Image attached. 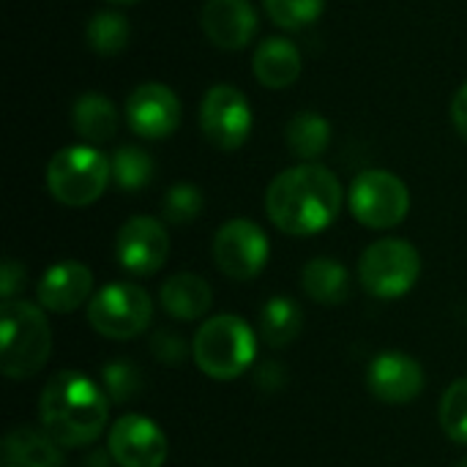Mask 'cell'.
I'll return each instance as SVG.
<instances>
[{
    "instance_id": "6da1fadb",
    "label": "cell",
    "mask_w": 467,
    "mask_h": 467,
    "mask_svg": "<svg viewBox=\"0 0 467 467\" xmlns=\"http://www.w3.org/2000/svg\"><path fill=\"white\" fill-rule=\"evenodd\" d=\"M339 178L315 161H304L279 172L265 192L268 219L287 235L306 238L334 224L342 211Z\"/></svg>"
},
{
    "instance_id": "7a4b0ae2",
    "label": "cell",
    "mask_w": 467,
    "mask_h": 467,
    "mask_svg": "<svg viewBox=\"0 0 467 467\" xmlns=\"http://www.w3.org/2000/svg\"><path fill=\"white\" fill-rule=\"evenodd\" d=\"M109 397L79 372H57L38 397L41 430L60 449H79L107 430Z\"/></svg>"
},
{
    "instance_id": "3957f363",
    "label": "cell",
    "mask_w": 467,
    "mask_h": 467,
    "mask_svg": "<svg viewBox=\"0 0 467 467\" xmlns=\"http://www.w3.org/2000/svg\"><path fill=\"white\" fill-rule=\"evenodd\" d=\"M0 369L11 380L33 378L52 353V331L30 301H5L0 309Z\"/></svg>"
},
{
    "instance_id": "277c9868",
    "label": "cell",
    "mask_w": 467,
    "mask_h": 467,
    "mask_svg": "<svg viewBox=\"0 0 467 467\" xmlns=\"http://www.w3.org/2000/svg\"><path fill=\"white\" fill-rule=\"evenodd\" d=\"M192 356L208 378L235 380L254 364L257 337L246 320L235 315H216L200 326L192 342Z\"/></svg>"
},
{
    "instance_id": "5b68a950",
    "label": "cell",
    "mask_w": 467,
    "mask_h": 467,
    "mask_svg": "<svg viewBox=\"0 0 467 467\" xmlns=\"http://www.w3.org/2000/svg\"><path fill=\"white\" fill-rule=\"evenodd\" d=\"M112 178V161L93 145H68L47 164L49 194L68 208L93 205Z\"/></svg>"
},
{
    "instance_id": "8992f818",
    "label": "cell",
    "mask_w": 467,
    "mask_h": 467,
    "mask_svg": "<svg viewBox=\"0 0 467 467\" xmlns=\"http://www.w3.org/2000/svg\"><path fill=\"white\" fill-rule=\"evenodd\" d=\"M421 276V254L402 238H380L364 249L358 260V279L367 293L383 301L402 298Z\"/></svg>"
},
{
    "instance_id": "52a82bcc",
    "label": "cell",
    "mask_w": 467,
    "mask_h": 467,
    "mask_svg": "<svg viewBox=\"0 0 467 467\" xmlns=\"http://www.w3.org/2000/svg\"><path fill=\"white\" fill-rule=\"evenodd\" d=\"M153 317L150 296L131 282L104 285L88 301V323L96 334L107 339H134L140 337Z\"/></svg>"
},
{
    "instance_id": "ba28073f",
    "label": "cell",
    "mask_w": 467,
    "mask_h": 467,
    "mask_svg": "<svg viewBox=\"0 0 467 467\" xmlns=\"http://www.w3.org/2000/svg\"><path fill=\"white\" fill-rule=\"evenodd\" d=\"M410 192L389 170H364L350 183V213L369 230H391L405 222Z\"/></svg>"
},
{
    "instance_id": "9c48e42d",
    "label": "cell",
    "mask_w": 467,
    "mask_h": 467,
    "mask_svg": "<svg viewBox=\"0 0 467 467\" xmlns=\"http://www.w3.org/2000/svg\"><path fill=\"white\" fill-rule=\"evenodd\" d=\"M200 129L216 150H238L252 134V107L246 96L227 82L213 85L200 104Z\"/></svg>"
},
{
    "instance_id": "30bf717a",
    "label": "cell",
    "mask_w": 467,
    "mask_h": 467,
    "mask_svg": "<svg viewBox=\"0 0 467 467\" xmlns=\"http://www.w3.org/2000/svg\"><path fill=\"white\" fill-rule=\"evenodd\" d=\"M268 235L252 219H230L213 235V263L235 282L254 279L268 263Z\"/></svg>"
},
{
    "instance_id": "8fae6325",
    "label": "cell",
    "mask_w": 467,
    "mask_h": 467,
    "mask_svg": "<svg viewBox=\"0 0 467 467\" xmlns=\"http://www.w3.org/2000/svg\"><path fill=\"white\" fill-rule=\"evenodd\" d=\"M115 257L131 276H153L170 257V233L153 216H131L118 230Z\"/></svg>"
},
{
    "instance_id": "7c38bea8",
    "label": "cell",
    "mask_w": 467,
    "mask_h": 467,
    "mask_svg": "<svg viewBox=\"0 0 467 467\" xmlns=\"http://www.w3.org/2000/svg\"><path fill=\"white\" fill-rule=\"evenodd\" d=\"M109 457L118 467H164L170 457L167 435L156 421L129 413L109 427Z\"/></svg>"
},
{
    "instance_id": "4fadbf2b",
    "label": "cell",
    "mask_w": 467,
    "mask_h": 467,
    "mask_svg": "<svg viewBox=\"0 0 467 467\" xmlns=\"http://www.w3.org/2000/svg\"><path fill=\"white\" fill-rule=\"evenodd\" d=\"M126 120L145 140H164L181 126V99L164 82H142L126 99Z\"/></svg>"
},
{
    "instance_id": "5bb4252c",
    "label": "cell",
    "mask_w": 467,
    "mask_h": 467,
    "mask_svg": "<svg viewBox=\"0 0 467 467\" xmlns=\"http://www.w3.org/2000/svg\"><path fill=\"white\" fill-rule=\"evenodd\" d=\"M369 391L386 405H408L424 391V367L400 350H386L367 367Z\"/></svg>"
},
{
    "instance_id": "9a60e30c",
    "label": "cell",
    "mask_w": 467,
    "mask_h": 467,
    "mask_svg": "<svg viewBox=\"0 0 467 467\" xmlns=\"http://www.w3.org/2000/svg\"><path fill=\"white\" fill-rule=\"evenodd\" d=\"M36 298L47 312L68 315L93 298V274L77 260H60L49 265L38 279Z\"/></svg>"
},
{
    "instance_id": "2e32d148",
    "label": "cell",
    "mask_w": 467,
    "mask_h": 467,
    "mask_svg": "<svg viewBox=\"0 0 467 467\" xmlns=\"http://www.w3.org/2000/svg\"><path fill=\"white\" fill-rule=\"evenodd\" d=\"M202 30L219 49H244L257 33V11L249 0H205Z\"/></svg>"
},
{
    "instance_id": "e0dca14e",
    "label": "cell",
    "mask_w": 467,
    "mask_h": 467,
    "mask_svg": "<svg viewBox=\"0 0 467 467\" xmlns=\"http://www.w3.org/2000/svg\"><path fill=\"white\" fill-rule=\"evenodd\" d=\"M0 467H66L60 446L33 427H16L3 441Z\"/></svg>"
},
{
    "instance_id": "ac0fdd59",
    "label": "cell",
    "mask_w": 467,
    "mask_h": 467,
    "mask_svg": "<svg viewBox=\"0 0 467 467\" xmlns=\"http://www.w3.org/2000/svg\"><path fill=\"white\" fill-rule=\"evenodd\" d=\"M159 298L170 317L189 323V320H200L208 315V309L213 304V290L202 276L183 271V274H172L161 285Z\"/></svg>"
},
{
    "instance_id": "d6986e66",
    "label": "cell",
    "mask_w": 467,
    "mask_h": 467,
    "mask_svg": "<svg viewBox=\"0 0 467 467\" xmlns=\"http://www.w3.org/2000/svg\"><path fill=\"white\" fill-rule=\"evenodd\" d=\"M301 66L304 60L298 47L279 36L265 38L254 52V77L271 90L290 88L301 77Z\"/></svg>"
},
{
    "instance_id": "ffe728a7",
    "label": "cell",
    "mask_w": 467,
    "mask_h": 467,
    "mask_svg": "<svg viewBox=\"0 0 467 467\" xmlns=\"http://www.w3.org/2000/svg\"><path fill=\"white\" fill-rule=\"evenodd\" d=\"M74 131L93 145H101L115 137L118 131V109L115 104L101 93H85L74 101L71 109Z\"/></svg>"
},
{
    "instance_id": "44dd1931",
    "label": "cell",
    "mask_w": 467,
    "mask_h": 467,
    "mask_svg": "<svg viewBox=\"0 0 467 467\" xmlns=\"http://www.w3.org/2000/svg\"><path fill=\"white\" fill-rule=\"evenodd\" d=\"M301 287L317 304H342L350 296V276L339 260L315 257L301 271Z\"/></svg>"
},
{
    "instance_id": "7402d4cb",
    "label": "cell",
    "mask_w": 467,
    "mask_h": 467,
    "mask_svg": "<svg viewBox=\"0 0 467 467\" xmlns=\"http://www.w3.org/2000/svg\"><path fill=\"white\" fill-rule=\"evenodd\" d=\"M304 328L301 306L293 298L276 296L260 312V337L268 348H287Z\"/></svg>"
},
{
    "instance_id": "603a6c76",
    "label": "cell",
    "mask_w": 467,
    "mask_h": 467,
    "mask_svg": "<svg viewBox=\"0 0 467 467\" xmlns=\"http://www.w3.org/2000/svg\"><path fill=\"white\" fill-rule=\"evenodd\" d=\"M287 148L296 159L312 161L326 153L331 142V123L317 112H298L285 131Z\"/></svg>"
},
{
    "instance_id": "cb8c5ba5",
    "label": "cell",
    "mask_w": 467,
    "mask_h": 467,
    "mask_svg": "<svg viewBox=\"0 0 467 467\" xmlns=\"http://www.w3.org/2000/svg\"><path fill=\"white\" fill-rule=\"evenodd\" d=\"M129 19L120 11H99L88 27H85V38L88 47L99 55H118L126 49L129 44Z\"/></svg>"
},
{
    "instance_id": "d4e9b609",
    "label": "cell",
    "mask_w": 467,
    "mask_h": 467,
    "mask_svg": "<svg viewBox=\"0 0 467 467\" xmlns=\"http://www.w3.org/2000/svg\"><path fill=\"white\" fill-rule=\"evenodd\" d=\"M112 161V178L115 183L123 189V192H140L150 183L153 178V159L137 148V145H123L115 150V156L109 159Z\"/></svg>"
},
{
    "instance_id": "484cf974",
    "label": "cell",
    "mask_w": 467,
    "mask_h": 467,
    "mask_svg": "<svg viewBox=\"0 0 467 467\" xmlns=\"http://www.w3.org/2000/svg\"><path fill=\"white\" fill-rule=\"evenodd\" d=\"M438 419H441V427L443 432L460 443L467 446V378L462 380H454L443 400H441V410H438Z\"/></svg>"
},
{
    "instance_id": "4316f807",
    "label": "cell",
    "mask_w": 467,
    "mask_h": 467,
    "mask_svg": "<svg viewBox=\"0 0 467 467\" xmlns=\"http://www.w3.org/2000/svg\"><path fill=\"white\" fill-rule=\"evenodd\" d=\"M268 16L285 30H301L320 19L326 0H263Z\"/></svg>"
},
{
    "instance_id": "83f0119b",
    "label": "cell",
    "mask_w": 467,
    "mask_h": 467,
    "mask_svg": "<svg viewBox=\"0 0 467 467\" xmlns=\"http://www.w3.org/2000/svg\"><path fill=\"white\" fill-rule=\"evenodd\" d=\"M161 211L170 224H189L202 213V192L192 183H175L167 189Z\"/></svg>"
},
{
    "instance_id": "f1b7e54d",
    "label": "cell",
    "mask_w": 467,
    "mask_h": 467,
    "mask_svg": "<svg viewBox=\"0 0 467 467\" xmlns=\"http://www.w3.org/2000/svg\"><path fill=\"white\" fill-rule=\"evenodd\" d=\"M101 378H104V391L107 397L120 405L126 402L129 397H137L140 394V386H142V375L137 367L126 364V361H115V364H107L101 369Z\"/></svg>"
},
{
    "instance_id": "f546056e",
    "label": "cell",
    "mask_w": 467,
    "mask_h": 467,
    "mask_svg": "<svg viewBox=\"0 0 467 467\" xmlns=\"http://www.w3.org/2000/svg\"><path fill=\"white\" fill-rule=\"evenodd\" d=\"M150 350L161 364H181L186 358V342L172 331H159L150 339Z\"/></svg>"
},
{
    "instance_id": "4dcf8cb0",
    "label": "cell",
    "mask_w": 467,
    "mask_h": 467,
    "mask_svg": "<svg viewBox=\"0 0 467 467\" xmlns=\"http://www.w3.org/2000/svg\"><path fill=\"white\" fill-rule=\"evenodd\" d=\"M22 285H25V268H22V263L5 260L3 268H0V296H3V304L5 301H14V296L19 293Z\"/></svg>"
},
{
    "instance_id": "1f68e13d",
    "label": "cell",
    "mask_w": 467,
    "mask_h": 467,
    "mask_svg": "<svg viewBox=\"0 0 467 467\" xmlns=\"http://www.w3.org/2000/svg\"><path fill=\"white\" fill-rule=\"evenodd\" d=\"M451 120H454L457 131L467 140V82L457 90V96L451 101Z\"/></svg>"
},
{
    "instance_id": "d6a6232c",
    "label": "cell",
    "mask_w": 467,
    "mask_h": 467,
    "mask_svg": "<svg viewBox=\"0 0 467 467\" xmlns=\"http://www.w3.org/2000/svg\"><path fill=\"white\" fill-rule=\"evenodd\" d=\"M257 386H263V389H276L271 380H276L279 386H285V372H282V367H276V364H263L260 369H257Z\"/></svg>"
},
{
    "instance_id": "836d02e7",
    "label": "cell",
    "mask_w": 467,
    "mask_h": 467,
    "mask_svg": "<svg viewBox=\"0 0 467 467\" xmlns=\"http://www.w3.org/2000/svg\"><path fill=\"white\" fill-rule=\"evenodd\" d=\"M109 3H120V5H131V3H140V0H109Z\"/></svg>"
},
{
    "instance_id": "e575fe53",
    "label": "cell",
    "mask_w": 467,
    "mask_h": 467,
    "mask_svg": "<svg viewBox=\"0 0 467 467\" xmlns=\"http://www.w3.org/2000/svg\"><path fill=\"white\" fill-rule=\"evenodd\" d=\"M457 467H467V460H462V462H460V465Z\"/></svg>"
}]
</instances>
